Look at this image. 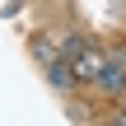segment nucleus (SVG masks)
Listing matches in <instances>:
<instances>
[{"mask_svg":"<svg viewBox=\"0 0 126 126\" xmlns=\"http://www.w3.org/2000/svg\"><path fill=\"white\" fill-rule=\"evenodd\" d=\"M33 61L47 70V79H51V89L56 94H70V89H79V79H75V70H70V61L61 56V42L51 37V33H33Z\"/></svg>","mask_w":126,"mask_h":126,"instance_id":"obj_1","label":"nucleus"},{"mask_svg":"<svg viewBox=\"0 0 126 126\" xmlns=\"http://www.w3.org/2000/svg\"><path fill=\"white\" fill-rule=\"evenodd\" d=\"M103 122H108V126H126V98L112 108V112H108V117H103Z\"/></svg>","mask_w":126,"mask_h":126,"instance_id":"obj_2","label":"nucleus"}]
</instances>
